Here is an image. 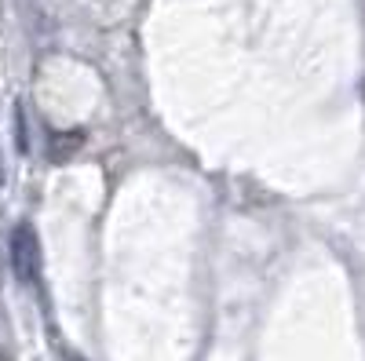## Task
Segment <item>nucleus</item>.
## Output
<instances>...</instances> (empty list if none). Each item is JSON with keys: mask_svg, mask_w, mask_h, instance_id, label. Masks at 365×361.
I'll use <instances>...</instances> for the list:
<instances>
[{"mask_svg": "<svg viewBox=\"0 0 365 361\" xmlns=\"http://www.w3.org/2000/svg\"><path fill=\"white\" fill-rule=\"evenodd\" d=\"M11 266L26 285H34L41 274V245H37V234L29 223H19L11 234Z\"/></svg>", "mask_w": 365, "mask_h": 361, "instance_id": "nucleus-1", "label": "nucleus"}, {"mask_svg": "<svg viewBox=\"0 0 365 361\" xmlns=\"http://www.w3.org/2000/svg\"><path fill=\"white\" fill-rule=\"evenodd\" d=\"M81 146H84V132H63V135H51L48 157H51V161H66V157H73V154H77Z\"/></svg>", "mask_w": 365, "mask_h": 361, "instance_id": "nucleus-2", "label": "nucleus"}, {"mask_svg": "<svg viewBox=\"0 0 365 361\" xmlns=\"http://www.w3.org/2000/svg\"><path fill=\"white\" fill-rule=\"evenodd\" d=\"M15 128H19V150L26 154V150H29V139H26V113H22V106H19V113H15Z\"/></svg>", "mask_w": 365, "mask_h": 361, "instance_id": "nucleus-3", "label": "nucleus"}]
</instances>
